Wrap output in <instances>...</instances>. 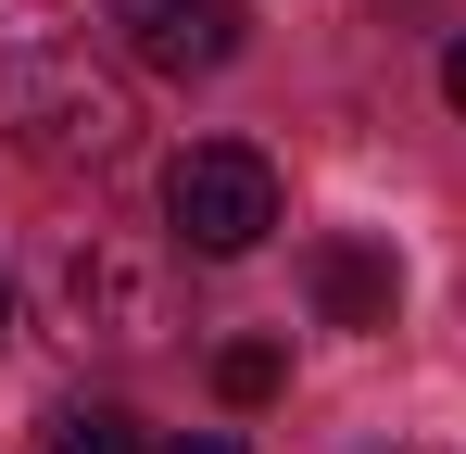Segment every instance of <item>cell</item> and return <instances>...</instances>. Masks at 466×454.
Wrapping results in <instances>:
<instances>
[{"instance_id":"obj_1","label":"cell","mask_w":466,"mask_h":454,"mask_svg":"<svg viewBox=\"0 0 466 454\" xmlns=\"http://www.w3.org/2000/svg\"><path fill=\"white\" fill-rule=\"evenodd\" d=\"M0 139L51 177H114L139 151V88L114 76V51L88 26L13 13L0 26Z\"/></svg>"},{"instance_id":"obj_2","label":"cell","mask_w":466,"mask_h":454,"mask_svg":"<svg viewBox=\"0 0 466 454\" xmlns=\"http://www.w3.org/2000/svg\"><path fill=\"white\" fill-rule=\"evenodd\" d=\"M164 227H177L189 253L239 265V253L278 227V164H265L252 139H202V151H177V177H164Z\"/></svg>"},{"instance_id":"obj_3","label":"cell","mask_w":466,"mask_h":454,"mask_svg":"<svg viewBox=\"0 0 466 454\" xmlns=\"http://www.w3.org/2000/svg\"><path fill=\"white\" fill-rule=\"evenodd\" d=\"M51 315H64L76 341L139 354V341H164V265L88 227V240H64V253H51Z\"/></svg>"},{"instance_id":"obj_4","label":"cell","mask_w":466,"mask_h":454,"mask_svg":"<svg viewBox=\"0 0 466 454\" xmlns=\"http://www.w3.org/2000/svg\"><path fill=\"white\" fill-rule=\"evenodd\" d=\"M101 26L152 76H228L239 64V0H101Z\"/></svg>"},{"instance_id":"obj_5","label":"cell","mask_w":466,"mask_h":454,"mask_svg":"<svg viewBox=\"0 0 466 454\" xmlns=\"http://www.w3.org/2000/svg\"><path fill=\"white\" fill-rule=\"evenodd\" d=\"M303 291L328 328H390V303H403V265H390L379 240H315L303 253Z\"/></svg>"},{"instance_id":"obj_6","label":"cell","mask_w":466,"mask_h":454,"mask_svg":"<svg viewBox=\"0 0 466 454\" xmlns=\"http://www.w3.org/2000/svg\"><path fill=\"white\" fill-rule=\"evenodd\" d=\"M38 454H152L127 404H51L38 417Z\"/></svg>"},{"instance_id":"obj_7","label":"cell","mask_w":466,"mask_h":454,"mask_svg":"<svg viewBox=\"0 0 466 454\" xmlns=\"http://www.w3.org/2000/svg\"><path fill=\"white\" fill-rule=\"evenodd\" d=\"M278 391H290V354H278V341H228V354H215V404H228V417L278 404Z\"/></svg>"},{"instance_id":"obj_8","label":"cell","mask_w":466,"mask_h":454,"mask_svg":"<svg viewBox=\"0 0 466 454\" xmlns=\"http://www.w3.org/2000/svg\"><path fill=\"white\" fill-rule=\"evenodd\" d=\"M164 454H239V442H228V429H177Z\"/></svg>"},{"instance_id":"obj_9","label":"cell","mask_w":466,"mask_h":454,"mask_svg":"<svg viewBox=\"0 0 466 454\" xmlns=\"http://www.w3.org/2000/svg\"><path fill=\"white\" fill-rule=\"evenodd\" d=\"M441 101H454V114H466V38H454V51H441Z\"/></svg>"},{"instance_id":"obj_10","label":"cell","mask_w":466,"mask_h":454,"mask_svg":"<svg viewBox=\"0 0 466 454\" xmlns=\"http://www.w3.org/2000/svg\"><path fill=\"white\" fill-rule=\"evenodd\" d=\"M0 341H13V278H0Z\"/></svg>"}]
</instances>
